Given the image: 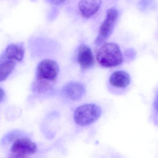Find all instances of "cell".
<instances>
[{"label": "cell", "mask_w": 158, "mask_h": 158, "mask_svg": "<svg viewBox=\"0 0 158 158\" xmlns=\"http://www.w3.org/2000/svg\"><path fill=\"white\" fill-rule=\"evenodd\" d=\"M59 73V66L54 60L44 59L40 62L37 66L36 77L32 84L33 92L44 94L52 90Z\"/></svg>", "instance_id": "6da1fadb"}, {"label": "cell", "mask_w": 158, "mask_h": 158, "mask_svg": "<svg viewBox=\"0 0 158 158\" xmlns=\"http://www.w3.org/2000/svg\"><path fill=\"white\" fill-rule=\"evenodd\" d=\"M96 58L98 64L105 68L118 66L123 61L120 48L114 43L103 44L98 51Z\"/></svg>", "instance_id": "7a4b0ae2"}, {"label": "cell", "mask_w": 158, "mask_h": 158, "mask_svg": "<svg viewBox=\"0 0 158 158\" xmlns=\"http://www.w3.org/2000/svg\"><path fill=\"white\" fill-rule=\"evenodd\" d=\"M101 114L102 110L99 106L94 104H84L75 110L74 120L80 126H87L97 121Z\"/></svg>", "instance_id": "3957f363"}, {"label": "cell", "mask_w": 158, "mask_h": 158, "mask_svg": "<svg viewBox=\"0 0 158 158\" xmlns=\"http://www.w3.org/2000/svg\"><path fill=\"white\" fill-rule=\"evenodd\" d=\"M118 17L117 9L111 8L107 12L106 18L102 22L98 32V36L95 41L97 45L103 44L111 35Z\"/></svg>", "instance_id": "277c9868"}, {"label": "cell", "mask_w": 158, "mask_h": 158, "mask_svg": "<svg viewBox=\"0 0 158 158\" xmlns=\"http://www.w3.org/2000/svg\"><path fill=\"white\" fill-rule=\"evenodd\" d=\"M37 151L36 143L26 137L16 139L10 149L12 155L26 157L35 154Z\"/></svg>", "instance_id": "5b68a950"}, {"label": "cell", "mask_w": 158, "mask_h": 158, "mask_svg": "<svg viewBox=\"0 0 158 158\" xmlns=\"http://www.w3.org/2000/svg\"><path fill=\"white\" fill-rule=\"evenodd\" d=\"M86 90L85 86L81 83L71 82L67 84L63 88V93L68 98L78 100L83 97Z\"/></svg>", "instance_id": "8992f818"}, {"label": "cell", "mask_w": 158, "mask_h": 158, "mask_svg": "<svg viewBox=\"0 0 158 158\" xmlns=\"http://www.w3.org/2000/svg\"><path fill=\"white\" fill-rule=\"evenodd\" d=\"M101 0H80L78 3L79 11L85 18H90L99 10Z\"/></svg>", "instance_id": "52a82bcc"}, {"label": "cell", "mask_w": 158, "mask_h": 158, "mask_svg": "<svg viewBox=\"0 0 158 158\" xmlns=\"http://www.w3.org/2000/svg\"><path fill=\"white\" fill-rule=\"evenodd\" d=\"M77 61L83 69L91 68L94 64V55L91 48L85 44L79 47L77 54Z\"/></svg>", "instance_id": "ba28073f"}, {"label": "cell", "mask_w": 158, "mask_h": 158, "mask_svg": "<svg viewBox=\"0 0 158 158\" xmlns=\"http://www.w3.org/2000/svg\"><path fill=\"white\" fill-rule=\"evenodd\" d=\"M109 82L114 87L125 88L131 84V76L126 71L123 70L115 71L110 77Z\"/></svg>", "instance_id": "9c48e42d"}, {"label": "cell", "mask_w": 158, "mask_h": 158, "mask_svg": "<svg viewBox=\"0 0 158 158\" xmlns=\"http://www.w3.org/2000/svg\"><path fill=\"white\" fill-rule=\"evenodd\" d=\"M25 56V49L21 45L12 44L8 45L2 57L14 62H21Z\"/></svg>", "instance_id": "30bf717a"}, {"label": "cell", "mask_w": 158, "mask_h": 158, "mask_svg": "<svg viewBox=\"0 0 158 158\" xmlns=\"http://www.w3.org/2000/svg\"><path fill=\"white\" fill-rule=\"evenodd\" d=\"M16 62L8 60L3 57L0 59V82L7 78L14 70Z\"/></svg>", "instance_id": "8fae6325"}, {"label": "cell", "mask_w": 158, "mask_h": 158, "mask_svg": "<svg viewBox=\"0 0 158 158\" xmlns=\"http://www.w3.org/2000/svg\"><path fill=\"white\" fill-rule=\"evenodd\" d=\"M125 56L126 57L130 59H133V57H135V52L133 49H129L126 50V52L124 53Z\"/></svg>", "instance_id": "7c38bea8"}, {"label": "cell", "mask_w": 158, "mask_h": 158, "mask_svg": "<svg viewBox=\"0 0 158 158\" xmlns=\"http://www.w3.org/2000/svg\"><path fill=\"white\" fill-rule=\"evenodd\" d=\"M154 109L156 116L158 117V90L156 93L154 103Z\"/></svg>", "instance_id": "4fadbf2b"}, {"label": "cell", "mask_w": 158, "mask_h": 158, "mask_svg": "<svg viewBox=\"0 0 158 158\" xmlns=\"http://www.w3.org/2000/svg\"><path fill=\"white\" fill-rule=\"evenodd\" d=\"M47 1L52 4L59 5L64 2L66 0H47Z\"/></svg>", "instance_id": "5bb4252c"}, {"label": "cell", "mask_w": 158, "mask_h": 158, "mask_svg": "<svg viewBox=\"0 0 158 158\" xmlns=\"http://www.w3.org/2000/svg\"><path fill=\"white\" fill-rule=\"evenodd\" d=\"M5 97V92L3 89L0 87V102H2L3 100Z\"/></svg>", "instance_id": "9a60e30c"}, {"label": "cell", "mask_w": 158, "mask_h": 158, "mask_svg": "<svg viewBox=\"0 0 158 158\" xmlns=\"http://www.w3.org/2000/svg\"><path fill=\"white\" fill-rule=\"evenodd\" d=\"M8 158H27L26 156H18V155H12L11 156Z\"/></svg>", "instance_id": "2e32d148"}]
</instances>
